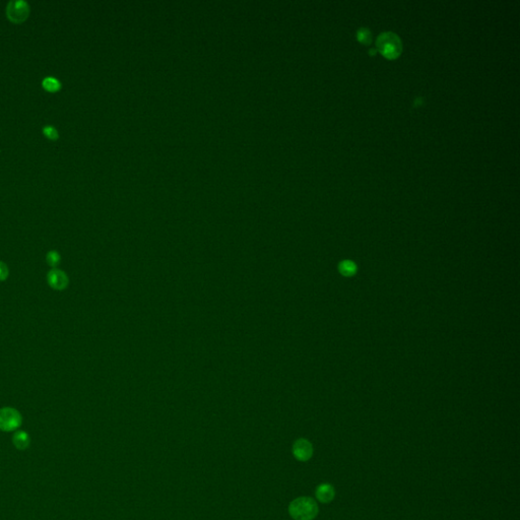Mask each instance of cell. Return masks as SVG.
<instances>
[{"label": "cell", "instance_id": "cell-13", "mask_svg": "<svg viewBox=\"0 0 520 520\" xmlns=\"http://www.w3.org/2000/svg\"><path fill=\"white\" fill-rule=\"evenodd\" d=\"M8 274H9V270H8L7 265L4 262L0 261V282H4L7 279Z\"/></svg>", "mask_w": 520, "mask_h": 520}, {"label": "cell", "instance_id": "cell-5", "mask_svg": "<svg viewBox=\"0 0 520 520\" xmlns=\"http://www.w3.org/2000/svg\"><path fill=\"white\" fill-rule=\"evenodd\" d=\"M293 454L299 461H308L313 455V446L304 438L298 439L293 445Z\"/></svg>", "mask_w": 520, "mask_h": 520}, {"label": "cell", "instance_id": "cell-8", "mask_svg": "<svg viewBox=\"0 0 520 520\" xmlns=\"http://www.w3.org/2000/svg\"><path fill=\"white\" fill-rule=\"evenodd\" d=\"M42 85H43L44 88H45V91H47L49 93H56V92L60 91V88H61L60 82L57 79H55V77H53V76L45 77V79L43 80Z\"/></svg>", "mask_w": 520, "mask_h": 520}, {"label": "cell", "instance_id": "cell-12", "mask_svg": "<svg viewBox=\"0 0 520 520\" xmlns=\"http://www.w3.org/2000/svg\"><path fill=\"white\" fill-rule=\"evenodd\" d=\"M43 134L47 138H49L51 140H57L58 137H59L57 129L55 128L54 126H52V125L44 126L43 127Z\"/></svg>", "mask_w": 520, "mask_h": 520}, {"label": "cell", "instance_id": "cell-7", "mask_svg": "<svg viewBox=\"0 0 520 520\" xmlns=\"http://www.w3.org/2000/svg\"><path fill=\"white\" fill-rule=\"evenodd\" d=\"M315 496L319 502L328 504L331 501H334L335 497V490L330 484H321L316 488Z\"/></svg>", "mask_w": 520, "mask_h": 520}, {"label": "cell", "instance_id": "cell-11", "mask_svg": "<svg viewBox=\"0 0 520 520\" xmlns=\"http://www.w3.org/2000/svg\"><path fill=\"white\" fill-rule=\"evenodd\" d=\"M46 260H47V263L50 265V267L52 268H56L57 265L60 263L61 261V256L59 252L55 251V250H51L47 253V256H46Z\"/></svg>", "mask_w": 520, "mask_h": 520}, {"label": "cell", "instance_id": "cell-10", "mask_svg": "<svg viewBox=\"0 0 520 520\" xmlns=\"http://www.w3.org/2000/svg\"><path fill=\"white\" fill-rule=\"evenodd\" d=\"M339 271L346 276H352L356 273L357 267L355 262H352V260H344L339 264Z\"/></svg>", "mask_w": 520, "mask_h": 520}, {"label": "cell", "instance_id": "cell-6", "mask_svg": "<svg viewBox=\"0 0 520 520\" xmlns=\"http://www.w3.org/2000/svg\"><path fill=\"white\" fill-rule=\"evenodd\" d=\"M47 281L52 289L57 291L65 290L69 284L67 274L58 268H53L48 272Z\"/></svg>", "mask_w": 520, "mask_h": 520}, {"label": "cell", "instance_id": "cell-2", "mask_svg": "<svg viewBox=\"0 0 520 520\" xmlns=\"http://www.w3.org/2000/svg\"><path fill=\"white\" fill-rule=\"evenodd\" d=\"M30 16V6L23 0H12L6 6V17L14 24H21Z\"/></svg>", "mask_w": 520, "mask_h": 520}, {"label": "cell", "instance_id": "cell-3", "mask_svg": "<svg viewBox=\"0 0 520 520\" xmlns=\"http://www.w3.org/2000/svg\"><path fill=\"white\" fill-rule=\"evenodd\" d=\"M21 425V416L13 407L0 409V430L4 432L17 430Z\"/></svg>", "mask_w": 520, "mask_h": 520}, {"label": "cell", "instance_id": "cell-4", "mask_svg": "<svg viewBox=\"0 0 520 520\" xmlns=\"http://www.w3.org/2000/svg\"><path fill=\"white\" fill-rule=\"evenodd\" d=\"M378 47L387 57H395L400 54L401 41L392 33H384L378 39Z\"/></svg>", "mask_w": 520, "mask_h": 520}, {"label": "cell", "instance_id": "cell-1", "mask_svg": "<svg viewBox=\"0 0 520 520\" xmlns=\"http://www.w3.org/2000/svg\"><path fill=\"white\" fill-rule=\"evenodd\" d=\"M316 501L309 497L297 498L289 506V513L295 520H313L318 515Z\"/></svg>", "mask_w": 520, "mask_h": 520}, {"label": "cell", "instance_id": "cell-9", "mask_svg": "<svg viewBox=\"0 0 520 520\" xmlns=\"http://www.w3.org/2000/svg\"><path fill=\"white\" fill-rule=\"evenodd\" d=\"M14 444L18 449H26L30 445L29 435L24 431H18L14 436Z\"/></svg>", "mask_w": 520, "mask_h": 520}]
</instances>
